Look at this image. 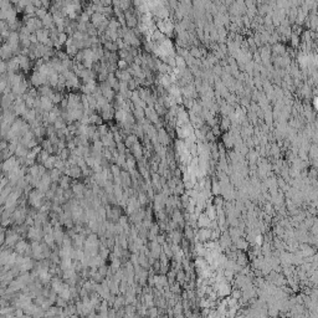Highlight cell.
Returning <instances> with one entry per match:
<instances>
[{"label": "cell", "instance_id": "obj_1", "mask_svg": "<svg viewBox=\"0 0 318 318\" xmlns=\"http://www.w3.org/2000/svg\"><path fill=\"white\" fill-rule=\"evenodd\" d=\"M158 138H159V143H162V144H169V134H168L163 128H159Z\"/></svg>", "mask_w": 318, "mask_h": 318}, {"label": "cell", "instance_id": "obj_2", "mask_svg": "<svg viewBox=\"0 0 318 318\" xmlns=\"http://www.w3.org/2000/svg\"><path fill=\"white\" fill-rule=\"evenodd\" d=\"M103 21H105V16H103L102 14L96 13V14H93V15H92V23H93V25L100 26Z\"/></svg>", "mask_w": 318, "mask_h": 318}, {"label": "cell", "instance_id": "obj_3", "mask_svg": "<svg viewBox=\"0 0 318 318\" xmlns=\"http://www.w3.org/2000/svg\"><path fill=\"white\" fill-rule=\"evenodd\" d=\"M273 50H275V52H276V54H280L281 56H282L283 54H286L284 47H283L281 44H275V45H273Z\"/></svg>", "mask_w": 318, "mask_h": 318}, {"label": "cell", "instance_id": "obj_4", "mask_svg": "<svg viewBox=\"0 0 318 318\" xmlns=\"http://www.w3.org/2000/svg\"><path fill=\"white\" fill-rule=\"evenodd\" d=\"M134 152H136V157H141L142 155V148H141V145H138V143H136L134 144Z\"/></svg>", "mask_w": 318, "mask_h": 318}, {"label": "cell", "instance_id": "obj_5", "mask_svg": "<svg viewBox=\"0 0 318 318\" xmlns=\"http://www.w3.org/2000/svg\"><path fill=\"white\" fill-rule=\"evenodd\" d=\"M292 45H293V46H297V45H298V36H297V34H293V35H292Z\"/></svg>", "mask_w": 318, "mask_h": 318}, {"label": "cell", "instance_id": "obj_6", "mask_svg": "<svg viewBox=\"0 0 318 318\" xmlns=\"http://www.w3.org/2000/svg\"><path fill=\"white\" fill-rule=\"evenodd\" d=\"M118 66H119V69H126L127 67V62L124 60H119L118 61Z\"/></svg>", "mask_w": 318, "mask_h": 318}, {"label": "cell", "instance_id": "obj_7", "mask_svg": "<svg viewBox=\"0 0 318 318\" xmlns=\"http://www.w3.org/2000/svg\"><path fill=\"white\" fill-rule=\"evenodd\" d=\"M212 134H214V137L215 136H217L219 133H220V131H219V127L217 126H214V128H212V132H211Z\"/></svg>", "mask_w": 318, "mask_h": 318}]
</instances>
